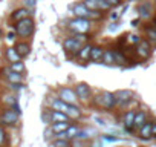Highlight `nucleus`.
<instances>
[{
    "label": "nucleus",
    "mask_w": 156,
    "mask_h": 147,
    "mask_svg": "<svg viewBox=\"0 0 156 147\" xmlns=\"http://www.w3.org/2000/svg\"><path fill=\"white\" fill-rule=\"evenodd\" d=\"M73 91H75L76 98L80 100V101H84V103L89 101L90 97H92V89H90V86L86 84V83H78V84H75Z\"/></svg>",
    "instance_id": "nucleus-7"
},
{
    "label": "nucleus",
    "mask_w": 156,
    "mask_h": 147,
    "mask_svg": "<svg viewBox=\"0 0 156 147\" xmlns=\"http://www.w3.org/2000/svg\"><path fill=\"white\" fill-rule=\"evenodd\" d=\"M103 63H106V64H115L113 49H104V54H103Z\"/></svg>",
    "instance_id": "nucleus-27"
},
{
    "label": "nucleus",
    "mask_w": 156,
    "mask_h": 147,
    "mask_svg": "<svg viewBox=\"0 0 156 147\" xmlns=\"http://www.w3.org/2000/svg\"><path fill=\"white\" fill-rule=\"evenodd\" d=\"M147 121V112L145 110H138L136 112V115H135V121H133V126L135 127H142L144 126V123Z\"/></svg>",
    "instance_id": "nucleus-23"
},
{
    "label": "nucleus",
    "mask_w": 156,
    "mask_h": 147,
    "mask_svg": "<svg viewBox=\"0 0 156 147\" xmlns=\"http://www.w3.org/2000/svg\"><path fill=\"white\" fill-rule=\"evenodd\" d=\"M67 28L75 34H87L92 28V22L89 19H72L67 23Z\"/></svg>",
    "instance_id": "nucleus-4"
},
{
    "label": "nucleus",
    "mask_w": 156,
    "mask_h": 147,
    "mask_svg": "<svg viewBox=\"0 0 156 147\" xmlns=\"http://www.w3.org/2000/svg\"><path fill=\"white\" fill-rule=\"evenodd\" d=\"M5 40H6L8 43H14V41L17 40V34H16V31H9V32L5 35Z\"/></svg>",
    "instance_id": "nucleus-36"
},
{
    "label": "nucleus",
    "mask_w": 156,
    "mask_h": 147,
    "mask_svg": "<svg viewBox=\"0 0 156 147\" xmlns=\"http://www.w3.org/2000/svg\"><path fill=\"white\" fill-rule=\"evenodd\" d=\"M81 129H80V126H76V124H72V126H69V129L66 130V135H67V139L70 141V139H75L76 138V135H78V132H80Z\"/></svg>",
    "instance_id": "nucleus-26"
},
{
    "label": "nucleus",
    "mask_w": 156,
    "mask_h": 147,
    "mask_svg": "<svg viewBox=\"0 0 156 147\" xmlns=\"http://www.w3.org/2000/svg\"><path fill=\"white\" fill-rule=\"evenodd\" d=\"M8 88L12 91V92H19L25 88V83H16V84H8Z\"/></svg>",
    "instance_id": "nucleus-37"
},
{
    "label": "nucleus",
    "mask_w": 156,
    "mask_h": 147,
    "mask_svg": "<svg viewBox=\"0 0 156 147\" xmlns=\"http://www.w3.org/2000/svg\"><path fill=\"white\" fill-rule=\"evenodd\" d=\"M97 8H98V11L106 13V11H109L112 6H110V3L107 2V0H97Z\"/></svg>",
    "instance_id": "nucleus-30"
},
{
    "label": "nucleus",
    "mask_w": 156,
    "mask_h": 147,
    "mask_svg": "<svg viewBox=\"0 0 156 147\" xmlns=\"http://www.w3.org/2000/svg\"><path fill=\"white\" fill-rule=\"evenodd\" d=\"M0 38H2V29H0Z\"/></svg>",
    "instance_id": "nucleus-46"
},
{
    "label": "nucleus",
    "mask_w": 156,
    "mask_h": 147,
    "mask_svg": "<svg viewBox=\"0 0 156 147\" xmlns=\"http://www.w3.org/2000/svg\"><path fill=\"white\" fill-rule=\"evenodd\" d=\"M103 54H104V48L95 45V46L92 48V51H90V61H94V63L103 61Z\"/></svg>",
    "instance_id": "nucleus-17"
},
{
    "label": "nucleus",
    "mask_w": 156,
    "mask_h": 147,
    "mask_svg": "<svg viewBox=\"0 0 156 147\" xmlns=\"http://www.w3.org/2000/svg\"><path fill=\"white\" fill-rule=\"evenodd\" d=\"M81 48H83V43L78 40V38H75L73 35L66 37V38L63 40V49L67 52V55L70 54V57H72V55H76L78 51H80Z\"/></svg>",
    "instance_id": "nucleus-5"
},
{
    "label": "nucleus",
    "mask_w": 156,
    "mask_h": 147,
    "mask_svg": "<svg viewBox=\"0 0 156 147\" xmlns=\"http://www.w3.org/2000/svg\"><path fill=\"white\" fill-rule=\"evenodd\" d=\"M135 115H136V112L132 110V109L127 110V112L124 113V129H126L127 133H133V129H135V126H133Z\"/></svg>",
    "instance_id": "nucleus-13"
},
{
    "label": "nucleus",
    "mask_w": 156,
    "mask_h": 147,
    "mask_svg": "<svg viewBox=\"0 0 156 147\" xmlns=\"http://www.w3.org/2000/svg\"><path fill=\"white\" fill-rule=\"evenodd\" d=\"M9 69L12 70V72H16V74H22L23 75V72H25V63L23 61H16V63H11L9 64Z\"/></svg>",
    "instance_id": "nucleus-29"
},
{
    "label": "nucleus",
    "mask_w": 156,
    "mask_h": 147,
    "mask_svg": "<svg viewBox=\"0 0 156 147\" xmlns=\"http://www.w3.org/2000/svg\"><path fill=\"white\" fill-rule=\"evenodd\" d=\"M51 107H52V110H58V112H64V113H66L67 109H69V104L64 103V101H61L60 98H55V100L52 101Z\"/></svg>",
    "instance_id": "nucleus-24"
},
{
    "label": "nucleus",
    "mask_w": 156,
    "mask_h": 147,
    "mask_svg": "<svg viewBox=\"0 0 156 147\" xmlns=\"http://www.w3.org/2000/svg\"><path fill=\"white\" fill-rule=\"evenodd\" d=\"M151 136L156 138V123H153V129H151Z\"/></svg>",
    "instance_id": "nucleus-44"
},
{
    "label": "nucleus",
    "mask_w": 156,
    "mask_h": 147,
    "mask_svg": "<svg viewBox=\"0 0 156 147\" xmlns=\"http://www.w3.org/2000/svg\"><path fill=\"white\" fill-rule=\"evenodd\" d=\"M139 22H141V19L138 17V19H133V20L130 22V25H132L133 28H136V26H139Z\"/></svg>",
    "instance_id": "nucleus-42"
},
{
    "label": "nucleus",
    "mask_w": 156,
    "mask_h": 147,
    "mask_svg": "<svg viewBox=\"0 0 156 147\" xmlns=\"http://www.w3.org/2000/svg\"><path fill=\"white\" fill-rule=\"evenodd\" d=\"M151 45L144 38V40H141L135 48H133V54L138 57V58H141V60H148L150 58V55H151Z\"/></svg>",
    "instance_id": "nucleus-6"
},
{
    "label": "nucleus",
    "mask_w": 156,
    "mask_h": 147,
    "mask_svg": "<svg viewBox=\"0 0 156 147\" xmlns=\"http://www.w3.org/2000/svg\"><path fill=\"white\" fill-rule=\"evenodd\" d=\"M6 138H8V135H6V130H5V127H3V126H0V147H2V145H5V142H6Z\"/></svg>",
    "instance_id": "nucleus-35"
},
{
    "label": "nucleus",
    "mask_w": 156,
    "mask_h": 147,
    "mask_svg": "<svg viewBox=\"0 0 156 147\" xmlns=\"http://www.w3.org/2000/svg\"><path fill=\"white\" fill-rule=\"evenodd\" d=\"M89 138H90V135H89V132H87V130H80L75 139H89Z\"/></svg>",
    "instance_id": "nucleus-38"
},
{
    "label": "nucleus",
    "mask_w": 156,
    "mask_h": 147,
    "mask_svg": "<svg viewBox=\"0 0 156 147\" xmlns=\"http://www.w3.org/2000/svg\"><path fill=\"white\" fill-rule=\"evenodd\" d=\"M141 40H142V38H141L139 35H136V34H129V35H127V43H130V45H135V46H136Z\"/></svg>",
    "instance_id": "nucleus-32"
},
{
    "label": "nucleus",
    "mask_w": 156,
    "mask_h": 147,
    "mask_svg": "<svg viewBox=\"0 0 156 147\" xmlns=\"http://www.w3.org/2000/svg\"><path fill=\"white\" fill-rule=\"evenodd\" d=\"M138 13H139V19H150L153 16V6L148 2H144L138 6Z\"/></svg>",
    "instance_id": "nucleus-16"
},
{
    "label": "nucleus",
    "mask_w": 156,
    "mask_h": 147,
    "mask_svg": "<svg viewBox=\"0 0 156 147\" xmlns=\"http://www.w3.org/2000/svg\"><path fill=\"white\" fill-rule=\"evenodd\" d=\"M144 34H145V40L148 43H156V28H154V25H145Z\"/></svg>",
    "instance_id": "nucleus-20"
},
{
    "label": "nucleus",
    "mask_w": 156,
    "mask_h": 147,
    "mask_svg": "<svg viewBox=\"0 0 156 147\" xmlns=\"http://www.w3.org/2000/svg\"><path fill=\"white\" fill-rule=\"evenodd\" d=\"M72 14L76 17V19H89V14H90V11L84 6V3L81 2V3H75L73 6H72Z\"/></svg>",
    "instance_id": "nucleus-10"
},
{
    "label": "nucleus",
    "mask_w": 156,
    "mask_h": 147,
    "mask_svg": "<svg viewBox=\"0 0 156 147\" xmlns=\"http://www.w3.org/2000/svg\"><path fill=\"white\" fill-rule=\"evenodd\" d=\"M113 58H115V64H121V66H127L130 61L129 57L122 54L119 49H113Z\"/></svg>",
    "instance_id": "nucleus-21"
},
{
    "label": "nucleus",
    "mask_w": 156,
    "mask_h": 147,
    "mask_svg": "<svg viewBox=\"0 0 156 147\" xmlns=\"http://www.w3.org/2000/svg\"><path fill=\"white\" fill-rule=\"evenodd\" d=\"M52 147H70V141L69 139H55L52 142Z\"/></svg>",
    "instance_id": "nucleus-31"
},
{
    "label": "nucleus",
    "mask_w": 156,
    "mask_h": 147,
    "mask_svg": "<svg viewBox=\"0 0 156 147\" xmlns=\"http://www.w3.org/2000/svg\"><path fill=\"white\" fill-rule=\"evenodd\" d=\"M20 115L16 113L11 107H3L0 110V126L3 127H14L19 124Z\"/></svg>",
    "instance_id": "nucleus-3"
},
{
    "label": "nucleus",
    "mask_w": 156,
    "mask_h": 147,
    "mask_svg": "<svg viewBox=\"0 0 156 147\" xmlns=\"http://www.w3.org/2000/svg\"><path fill=\"white\" fill-rule=\"evenodd\" d=\"M103 139H104V141H107V142H113V141H118V138H116V136H109V135H104V136H103Z\"/></svg>",
    "instance_id": "nucleus-41"
},
{
    "label": "nucleus",
    "mask_w": 156,
    "mask_h": 147,
    "mask_svg": "<svg viewBox=\"0 0 156 147\" xmlns=\"http://www.w3.org/2000/svg\"><path fill=\"white\" fill-rule=\"evenodd\" d=\"M48 115H49V121H51V124L52 123H69V117H67V113H64V112H58V110H48Z\"/></svg>",
    "instance_id": "nucleus-12"
},
{
    "label": "nucleus",
    "mask_w": 156,
    "mask_h": 147,
    "mask_svg": "<svg viewBox=\"0 0 156 147\" xmlns=\"http://www.w3.org/2000/svg\"><path fill=\"white\" fill-rule=\"evenodd\" d=\"M107 2L110 3V6H118V5L122 2V0H107Z\"/></svg>",
    "instance_id": "nucleus-43"
},
{
    "label": "nucleus",
    "mask_w": 156,
    "mask_h": 147,
    "mask_svg": "<svg viewBox=\"0 0 156 147\" xmlns=\"http://www.w3.org/2000/svg\"><path fill=\"white\" fill-rule=\"evenodd\" d=\"M34 29H35V22L32 17L23 19V20L17 22L14 26V31H16L17 37H20V38H29L34 34Z\"/></svg>",
    "instance_id": "nucleus-1"
},
{
    "label": "nucleus",
    "mask_w": 156,
    "mask_h": 147,
    "mask_svg": "<svg viewBox=\"0 0 156 147\" xmlns=\"http://www.w3.org/2000/svg\"><path fill=\"white\" fill-rule=\"evenodd\" d=\"M32 16V13H31V9H28V8H17V9H14L12 13H11V20L12 22H20V20H23V19H28V17H31Z\"/></svg>",
    "instance_id": "nucleus-11"
},
{
    "label": "nucleus",
    "mask_w": 156,
    "mask_h": 147,
    "mask_svg": "<svg viewBox=\"0 0 156 147\" xmlns=\"http://www.w3.org/2000/svg\"><path fill=\"white\" fill-rule=\"evenodd\" d=\"M35 3H37V0H25V8L32 9L35 6Z\"/></svg>",
    "instance_id": "nucleus-39"
},
{
    "label": "nucleus",
    "mask_w": 156,
    "mask_h": 147,
    "mask_svg": "<svg viewBox=\"0 0 156 147\" xmlns=\"http://www.w3.org/2000/svg\"><path fill=\"white\" fill-rule=\"evenodd\" d=\"M69 123H52L51 124V130H52V133L54 135H57V133H63V132H66L67 129H69Z\"/></svg>",
    "instance_id": "nucleus-25"
},
{
    "label": "nucleus",
    "mask_w": 156,
    "mask_h": 147,
    "mask_svg": "<svg viewBox=\"0 0 156 147\" xmlns=\"http://www.w3.org/2000/svg\"><path fill=\"white\" fill-rule=\"evenodd\" d=\"M153 25H154V28H156V17L153 19Z\"/></svg>",
    "instance_id": "nucleus-45"
},
{
    "label": "nucleus",
    "mask_w": 156,
    "mask_h": 147,
    "mask_svg": "<svg viewBox=\"0 0 156 147\" xmlns=\"http://www.w3.org/2000/svg\"><path fill=\"white\" fill-rule=\"evenodd\" d=\"M103 16H104V13H101V11H90V14H89V20H100V19H103Z\"/></svg>",
    "instance_id": "nucleus-34"
},
{
    "label": "nucleus",
    "mask_w": 156,
    "mask_h": 147,
    "mask_svg": "<svg viewBox=\"0 0 156 147\" xmlns=\"http://www.w3.org/2000/svg\"><path fill=\"white\" fill-rule=\"evenodd\" d=\"M16 51H17V54L20 55V58L23 60V58H26L29 54H31V45L28 43V41H19V43H16Z\"/></svg>",
    "instance_id": "nucleus-14"
},
{
    "label": "nucleus",
    "mask_w": 156,
    "mask_h": 147,
    "mask_svg": "<svg viewBox=\"0 0 156 147\" xmlns=\"http://www.w3.org/2000/svg\"><path fill=\"white\" fill-rule=\"evenodd\" d=\"M151 129H153V121L147 120V121L144 123V126L139 127V136H141L142 139L151 138Z\"/></svg>",
    "instance_id": "nucleus-18"
},
{
    "label": "nucleus",
    "mask_w": 156,
    "mask_h": 147,
    "mask_svg": "<svg viewBox=\"0 0 156 147\" xmlns=\"http://www.w3.org/2000/svg\"><path fill=\"white\" fill-rule=\"evenodd\" d=\"M66 113H67V117L70 120H78V118H81V115H83L81 109L78 106H75V104H69V109H67Z\"/></svg>",
    "instance_id": "nucleus-22"
},
{
    "label": "nucleus",
    "mask_w": 156,
    "mask_h": 147,
    "mask_svg": "<svg viewBox=\"0 0 156 147\" xmlns=\"http://www.w3.org/2000/svg\"><path fill=\"white\" fill-rule=\"evenodd\" d=\"M5 58H6V61H9V64H11V63H16V61H22V58H20V55L17 54V51H16L14 46L6 48V51H5Z\"/></svg>",
    "instance_id": "nucleus-19"
},
{
    "label": "nucleus",
    "mask_w": 156,
    "mask_h": 147,
    "mask_svg": "<svg viewBox=\"0 0 156 147\" xmlns=\"http://www.w3.org/2000/svg\"><path fill=\"white\" fill-rule=\"evenodd\" d=\"M84 6L89 9V11H97L98 8H97V0H84Z\"/></svg>",
    "instance_id": "nucleus-33"
},
{
    "label": "nucleus",
    "mask_w": 156,
    "mask_h": 147,
    "mask_svg": "<svg viewBox=\"0 0 156 147\" xmlns=\"http://www.w3.org/2000/svg\"><path fill=\"white\" fill-rule=\"evenodd\" d=\"M94 104L98 106V107H101V109L110 110V109H113L118 103H116L115 94H112V92H101V94H98V95L94 98Z\"/></svg>",
    "instance_id": "nucleus-2"
},
{
    "label": "nucleus",
    "mask_w": 156,
    "mask_h": 147,
    "mask_svg": "<svg viewBox=\"0 0 156 147\" xmlns=\"http://www.w3.org/2000/svg\"><path fill=\"white\" fill-rule=\"evenodd\" d=\"M92 48H94V45H90V43H86V45H83V48L78 51V54H76V58L80 60V61H87V60H90V51H92Z\"/></svg>",
    "instance_id": "nucleus-15"
},
{
    "label": "nucleus",
    "mask_w": 156,
    "mask_h": 147,
    "mask_svg": "<svg viewBox=\"0 0 156 147\" xmlns=\"http://www.w3.org/2000/svg\"><path fill=\"white\" fill-rule=\"evenodd\" d=\"M58 97H60L61 101H64L67 104H75L76 100H78L76 95H75V91L72 88H66V86L58 89Z\"/></svg>",
    "instance_id": "nucleus-8"
},
{
    "label": "nucleus",
    "mask_w": 156,
    "mask_h": 147,
    "mask_svg": "<svg viewBox=\"0 0 156 147\" xmlns=\"http://www.w3.org/2000/svg\"><path fill=\"white\" fill-rule=\"evenodd\" d=\"M19 100H17V97L14 95V94H6V95H3L2 97V103L6 106V107H11L14 103H17Z\"/></svg>",
    "instance_id": "nucleus-28"
},
{
    "label": "nucleus",
    "mask_w": 156,
    "mask_h": 147,
    "mask_svg": "<svg viewBox=\"0 0 156 147\" xmlns=\"http://www.w3.org/2000/svg\"><path fill=\"white\" fill-rule=\"evenodd\" d=\"M115 97H116V103L119 106H127L135 100V94L129 89H121V91L115 92Z\"/></svg>",
    "instance_id": "nucleus-9"
},
{
    "label": "nucleus",
    "mask_w": 156,
    "mask_h": 147,
    "mask_svg": "<svg viewBox=\"0 0 156 147\" xmlns=\"http://www.w3.org/2000/svg\"><path fill=\"white\" fill-rule=\"evenodd\" d=\"M11 109L16 112V113H19V115H22V107H20V104H19V101L17 103H14L12 106H11Z\"/></svg>",
    "instance_id": "nucleus-40"
}]
</instances>
